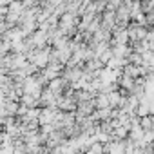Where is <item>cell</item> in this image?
<instances>
[{
  "mask_svg": "<svg viewBox=\"0 0 154 154\" xmlns=\"http://www.w3.org/2000/svg\"><path fill=\"white\" fill-rule=\"evenodd\" d=\"M31 38H33V42H35V47H36V49H44V45H45V44H49V33H47V31H40V29H38Z\"/></svg>",
  "mask_w": 154,
  "mask_h": 154,
  "instance_id": "obj_1",
  "label": "cell"
},
{
  "mask_svg": "<svg viewBox=\"0 0 154 154\" xmlns=\"http://www.w3.org/2000/svg\"><path fill=\"white\" fill-rule=\"evenodd\" d=\"M94 105H96V109H109V107H111L109 96L103 94V93H100V94L94 98Z\"/></svg>",
  "mask_w": 154,
  "mask_h": 154,
  "instance_id": "obj_2",
  "label": "cell"
},
{
  "mask_svg": "<svg viewBox=\"0 0 154 154\" xmlns=\"http://www.w3.org/2000/svg\"><path fill=\"white\" fill-rule=\"evenodd\" d=\"M118 85L122 87V89H125V91H131L132 93V89H134V85H136V80L134 78H129V76H122V80L118 82Z\"/></svg>",
  "mask_w": 154,
  "mask_h": 154,
  "instance_id": "obj_3",
  "label": "cell"
},
{
  "mask_svg": "<svg viewBox=\"0 0 154 154\" xmlns=\"http://www.w3.org/2000/svg\"><path fill=\"white\" fill-rule=\"evenodd\" d=\"M20 102H22L26 107H29V109H36V105L40 103V102H38L35 96H29V94H24V96L20 98Z\"/></svg>",
  "mask_w": 154,
  "mask_h": 154,
  "instance_id": "obj_4",
  "label": "cell"
},
{
  "mask_svg": "<svg viewBox=\"0 0 154 154\" xmlns=\"http://www.w3.org/2000/svg\"><path fill=\"white\" fill-rule=\"evenodd\" d=\"M140 125H141L143 131H152V114L145 116V118H140Z\"/></svg>",
  "mask_w": 154,
  "mask_h": 154,
  "instance_id": "obj_5",
  "label": "cell"
},
{
  "mask_svg": "<svg viewBox=\"0 0 154 154\" xmlns=\"http://www.w3.org/2000/svg\"><path fill=\"white\" fill-rule=\"evenodd\" d=\"M152 131H154V114H152Z\"/></svg>",
  "mask_w": 154,
  "mask_h": 154,
  "instance_id": "obj_6",
  "label": "cell"
}]
</instances>
